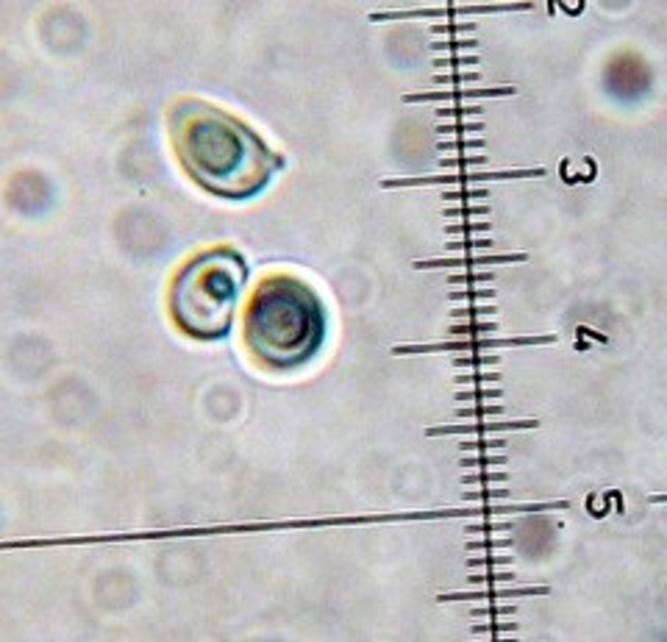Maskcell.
Masks as SVG:
<instances>
[{
    "instance_id": "cell-37",
    "label": "cell",
    "mask_w": 667,
    "mask_h": 642,
    "mask_svg": "<svg viewBox=\"0 0 667 642\" xmlns=\"http://www.w3.org/2000/svg\"><path fill=\"white\" fill-rule=\"evenodd\" d=\"M470 584H514V570H506V573H481V576H470Z\"/></svg>"
},
{
    "instance_id": "cell-22",
    "label": "cell",
    "mask_w": 667,
    "mask_h": 642,
    "mask_svg": "<svg viewBox=\"0 0 667 642\" xmlns=\"http://www.w3.org/2000/svg\"><path fill=\"white\" fill-rule=\"evenodd\" d=\"M489 190H445L443 201L445 204H470V201H486Z\"/></svg>"
},
{
    "instance_id": "cell-13",
    "label": "cell",
    "mask_w": 667,
    "mask_h": 642,
    "mask_svg": "<svg viewBox=\"0 0 667 642\" xmlns=\"http://www.w3.org/2000/svg\"><path fill=\"white\" fill-rule=\"evenodd\" d=\"M453 337H495L498 334V323L489 320H478V323H456L450 326Z\"/></svg>"
},
{
    "instance_id": "cell-17",
    "label": "cell",
    "mask_w": 667,
    "mask_h": 642,
    "mask_svg": "<svg viewBox=\"0 0 667 642\" xmlns=\"http://www.w3.org/2000/svg\"><path fill=\"white\" fill-rule=\"evenodd\" d=\"M443 217H447V220H489V206L486 204H478V206H470V204H464V206H447L443 212Z\"/></svg>"
},
{
    "instance_id": "cell-35",
    "label": "cell",
    "mask_w": 667,
    "mask_h": 642,
    "mask_svg": "<svg viewBox=\"0 0 667 642\" xmlns=\"http://www.w3.org/2000/svg\"><path fill=\"white\" fill-rule=\"evenodd\" d=\"M484 109L481 106H440L437 117H481Z\"/></svg>"
},
{
    "instance_id": "cell-15",
    "label": "cell",
    "mask_w": 667,
    "mask_h": 642,
    "mask_svg": "<svg viewBox=\"0 0 667 642\" xmlns=\"http://www.w3.org/2000/svg\"><path fill=\"white\" fill-rule=\"evenodd\" d=\"M453 320H489L498 314V306L495 303H486V306H456L447 312Z\"/></svg>"
},
{
    "instance_id": "cell-23",
    "label": "cell",
    "mask_w": 667,
    "mask_h": 642,
    "mask_svg": "<svg viewBox=\"0 0 667 642\" xmlns=\"http://www.w3.org/2000/svg\"><path fill=\"white\" fill-rule=\"evenodd\" d=\"M509 461V456H461L459 459V464L464 467V470H473V467H478V470H492V467H503Z\"/></svg>"
},
{
    "instance_id": "cell-14",
    "label": "cell",
    "mask_w": 667,
    "mask_h": 642,
    "mask_svg": "<svg viewBox=\"0 0 667 642\" xmlns=\"http://www.w3.org/2000/svg\"><path fill=\"white\" fill-rule=\"evenodd\" d=\"M492 231V222L489 220H461V222H447L445 225V234L450 236H470V234H489Z\"/></svg>"
},
{
    "instance_id": "cell-27",
    "label": "cell",
    "mask_w": 667,
    "mask_h": 642,
    "mask_svg": "<svg viewBox=\"0 0 667 642\" xmlns=\"http://www.w3.org/2000/svg\"><path fill=\"white\" fill-rule=\"evenodd\" d=\"M481 61V56H437L434 59V64L440 67V70H467V67H473V64H478Z\"/></svg>"
},
{
    "instance_id": "cell-18",
    "label": "cell",
    "mask_w": 667,
    "mask_h": 642,
    "mask_svg": "<svg viewBox=\"0 0 667 642\" xmlns=\"http://www.w3.org/2000/svg\"><path fill=\"white\" fill-rule=\"evenodd\" d=\"M447 300H495V289L492 286H464V289H450Z\"/></svg>"
},
{
    "instance_id": "cell-36",
    "label": "cell",
    "mask_w": 667,
    "mask_h": 642,
    "mask_svg": "<svg viewBox=\"0 0 667 642\" xmlns=\"http://www.w3.org/2000/svg\"><path fill=\"white\" fill-rule=\"evenodd\" d=\"M503 498H509V489L503 487V489H489V487H484V489H470V492H464V500H503Z\"/></svg>"
},
{
    "instance_id": "cell-2",
    "label": "cell",
    "mask_w": 667,
    "mask_h": 642,
    "mask_svg": "<svg viewBox=\"0 0 667 642\" xmlns=\"http://www.w3.org/2000/svg\"><path fill=\"white\" fill-rule=\"evenodd\" d=\"M242 339L261 367L298 370L325 339V309L298 275H270L247 300Z\"/></svg>"
},
{
    "instance_id": "cell-28",
    "label": "cell",
    "mask_w": 667,
    "mask_h": 642,
    "mask_svg": "<svg viewBox=\"0 0 667 642\" xmlns=\"http://www.w3.org/2000/svg\"><path fill=\"white\" fill-rule=\"evenodd\" d=\"M514 559H512V553H503V556H495V553H489L486 551V556H473V559H467V567H506V565H512Z\"/></svg>"
},
{
    "instance_id": "cell-26",
    "label": "cell",
    "mask_w": 667,
    "mask_h": 642,
    "mask_svg": "<svg viewBox=\"0 0 667 642\" xmlns=\"http://www.w3.org/2000/svg\"><path fill=\"white\" fill-rule=\"evenodd\" d=\"M500 381V373L498 370H489V373H459L453 379V384H473V387H489V384H498Z\"/></svg>"
},
{
    "instance_id": "cell-32",
    "label": "cell",
    "mask_w": 667,
    "mask_h": 642,
    "mask_svg": "<svg viewBox=\"0 0 667 642\" xmlns=\"http://www.w3.org/2000/svg\"><path fill=\"white\" fill-rule=\"evenodd\" d=\"M461 450H503L506 448V439L495 436V439H464L459 442Z\"/></svg>"
},
{
    "instance_id": "cell-9",
    "label": "cell",
    "mask_w": 667,
    "mask_h": 642,
    "mask_svg": "<svg viewBox=\"0 0 667 642\" xmlns=\"http://www.w3.org/2000/svg\"><path fill=\"white\" fill-rule=\"evenodd\" d=\"M514 86H484V89H443V92H412L404 100L406 103H423V100H478V98H509L514 95Z\"/></svg>"
},
{
    "instance_id": "cell-11",
    "label": "cell",
    "mask_w": 667,
    "mask_h": 642,
    "mask_svg": "<svg viewBox=\"0 0 667 642\" xmlns=\"http://www.w3.org/2000/svg\"><path fill=\"white\" fill-rule=\"evenodd\" d=\"M495 273L492 270H478V273H453L445 281L450 286H492L495 284Z\"/></svg>"
},
{
    "instance_id": "cell-12",
    "label": "cell",
    "mask_w": 667,
    "mask_h": 642,
    "mask_svg": "<svg viewBox=\"0 0 667 642\" xmlns=\"http://www.w3.org/2000/svg\"><path fill=\"white\" fill-rule=\"evenodd\" d=\"M509 473L506 470H481V473H464L461 484L464 487H489V484H509Z\"/></svg>"
},
{
    "instance_id": "cell-5",
    "label": "cell",
    "mask_w": 667,
    "mask_h": 642,
    "mask_svg": "<svg viewBox=\"0 0 667 642\" xmlns=\"http://www.w3.org/2000/svg\"><path fill=\"white\" fill-rule=\"evenodd\" d=\"M526 253H498V256H453V259H420L415 270H470V267H492V264H523Z\"/></svg>"
},
{
    "instance_id": "cell-39",
    "label": "cell",
    "mask_w": 667,
    "mask_h": 642,
    "mask_svg": "<svg viewBox=\"0 0 667 642\" xmlns=\"http://www.w3.org/2000/svg\"><path fill=\"white\" fill-rule=\"evenodd\" d=\"M475 31V22H447V25H431V33H470Z\"/></svg>"
},
{
    "instance_id": "cell-8",
    "label": "cell",
    "mask_w": 667,
    "mask_h": 642,
    "mask_svg": "<svg viewBox=\"0 0 667 642\" xmlns=\"http://www.w3.org/2000/svg\"><path fill=\"white\" fill-rule=\"evenodd\" d=\"M551 590L548 587H517V590H478V593H443L437 595L440 604H456V601H481V604H489V601H514V598H531V595H548Z\"/></svg>"
},
{
    "instance_id": "cell-25",
    "label": "cell",
    "mask_w": 667,
    "mask_h": 642,
    "mask_svg": "<svg viewBox=\"0 0 667 642\" xmlns=\"http://www.w3.org/2000/svg\"><path fill=\"white\" fill-rule=\"evenodd\" d=\"M489 165V156H443L440 159V167H453V170H467V167H484Z\"/></svg>"
},
{
    "instance_id": "cell-4",
    "label": "cell",
    "mask_w": 667,
    "mask_h": 642,
    "mask_svg": "<svg viewBox=\"0 0 667 642\" xmlns=\"http://www.w3.org/2000/svg\"><path fill=\"white\" fill-rule=\"evenodd\" d=\"M545 176V167L528 170H489V173H450V176H423V178H384V190H406V187H437V184H484V181H506V178H531Z\"/></svg>"
},
{
    "instance_id": "cell-31",
    "label": "cell",
    "mask_w": 667,
    "mask_h": 642,
    "mask_svg": "<svg viewBox=\"0 0 667 642\" xmlns=\"http://www.w3.org/2000/svg\"><path fill=\"white\" fill-rule=\"evenodd\" d=\"M478 39H440L431 42V50H447V53H459V50H475Z\"/></svg>"
},
{
    "instance_id": "cell-30",
    "label": "cell",
    "mask_w": 667,
    "mask_h": 642,
    "mask_svg": "<svg viewBox=\"0 0 667 642\" xmlns=\"http://www.w3.org/2000/svg\"><path fill=\"white\" fill-rule=\"evenodd\" d=\"M512 634V632H517V623L514 620H506V623H498V618H489V623H484V626H473V634Z\"/></svg>"
},
{
    "instance_id": "cell-33",
    "label": "cell",
    "mask_w": 667,
    "mask_h": 642,
    "mask_svg": "<svg viewBox=\"0 0 667 642\" xmlns=\"http://www.w3.org/2000/svg\"><path fill=\"white\" fill-rule=\"evenodd\" d=\"M514 545V540L503 537V540H470L467 551H509Z\"/></svg>"
},
{
    "instance_id": "cell-34",
    "label": "cell",
    "mask_w": 667,
    "mask_h": 642,
    "mask_svg": "<svg viewBox=\"0 0 667 642\" xmlns=\"http://www.w3.org/2000/svg\"><path fill=\"white\" fill-rule=\"evenodd\" d=\"M517 612L514 604H503V606H475L470 609L473 618H512Z\"/></svg>"
},
{
    "instance_id": "cell-10",
    "label": "cell",
    "mask_w": 667,
    "mask_h": 642,
    "mask_svg": "<svg viewBox=\"0 0 667 642\" xmlns=\"http://www.w3.org/2000/svg\"><path fill=\"white\" fill-rule=\"evenodd\" d=\"M500 415H506V406L500 404H475V406H461L453 412L456 420H495Z\"/></svg>"
},
{
    "instance_id": "cell-24",
    "label": "cell",
    "mask_w": 667,
    "mask_h": 642,
    "mask_svg": "<svg viewBox=\"0 0 667 642\" xmlns=\"http://www.w3.org/2000/svg\"><path fill=\"white\" fill-rule=\"evenodd\" d=\"M486 125L484 123H440L437 125V134L443 137H470V134H481Z\"/></svg>"
},
{
    "instance_id": "cell-16",
    "label": "cell",
    "mask_w": 667,
    "mask_h": 642,
    "mask_svg": "<svg viewBox=\"0 0 667 642\" xmlns=\"http://www.w3.org/2000/svg\"><path fill=\"white\" fill-rule=\"evenodd\" d=\"M486 139H470V137H459V139H443L437 148L443 153H467V151H486Z\"/></svg>"
},
{
    "instance_id": "cell-19",
    "label": "cell",
    "mask_w": 667,
    "mask_h": 642,
    "mask_svg": "<svg viewBox=\"0 0 667 642\" xmlns=\"http://www.w3.org/2000/svg\"><path fill=\"white\" fill-rule=\"evenodd\" d=\"M500 365L498 353H467V356H453V367L464 370V367H495Z\"/></svg>"
},
{
    "instance_id": "cell-29",
    "label": "cell",
    "mask_w": 667,
    "mask_h": 642,
    "mask_svg": "<svg viewBox=\"0 0 667 642\" xmlns=\"http://www.w3.org/2000/svg\"><path fill=\"white\" fill-rule=\"evenodd\" d=\"M447 250H492V236H484V239H453V242H447L445 245Z\"/></svg>"
},
{
    "instance_id": "cell-3",
    "label": "cell",
    "mask_w": 667,
    "mask_h": 642,
    "mask_svg": "<svg viewBox=\"0 0 667 642\" xmlns=\"http://www.w3.org/2000/svg\"><path fill=\"white\" fill-rule=\"evenodd\" d=\"M247 264L233 247L195 253L170 284V314L176 326L201 342L222 339L231 331Z\"/></svg>"
},
{
    "instance_id": "cell-1",
    "label": "cell",
    "mask_w": 667,
    "mask_h": 642,
    "mask_svg": "<svg viewBox=\"0 0 667 642\" xmlns=\"http://www.w3.org/2000/svg\"><path fill=\"white\" fill-rule=\"evenodd\" d=\"M173 142L198 187L233 201L261 192L273 170L284 165L245 123L198 103H187L176 114Z\"/></svg>"
},
{
    "instance_id": "cell-6",
    "label": "cell",
    "mask_w": 667,
    "mask_h": 642,
    "mask_svg": "<svg viewBox=\"0 0 667 642\" xmlns=\"http://www.w3.org/2000/svg\"><path fill=\"white\" fill-rule=\"evenodd\" d=\"M539 420H478L464 426H431L426 436H445V434H500V431H528L537 428Z\"/></svg>"
},
{
    "instance_id": "cell-38",
    "label": "cell",
    "mask_w": 667,
    "mask_h": 642,
    "mask_svg": "<svg viewBox=\"0 0 667 642\" xmlns=\"http://www.w3.org/2000/svg\"><path fill=\"white\" fill-rule=\"evenodd\" d=\"M509 528H512V523H489V526L486 523H473V526H464L467 534H486V537L495 534V531H509Z\"/></svg>"
},
{
    "instance_id": "cell-21",
    "label": "cell",
    "mask_w": 667,
    "mask_h": 642,
    "mask_svg": "<svg viewBox=\"0 0 667 642\" xmlns=\"http://www.w3.org/2000/svg\"><path fill=\"white\" fill-rule=\"evenodd\" d=\"M503 395V390H456V401L459 404H489L498 401Z\"/></svg>"
},
{
    "instance_id": "cell-7",
    "label": "cell",
    "mask_w": 667,
    "mask_h": 642,
    "mask_svg": "<svg viewBox=\"0 0 667 642\" xmlns=\"http://www.w3.org/2000/svg\"><path fill=\"white\" fill-rule=\"evenodd\" d=\"M526 6H447V8H423V11H373L370 20H417V17H453V14H484V11H509Z\"/></svg>"
},
{
    "instance_id": "cell-20",
    "label": "cell",
    "mask_w": 667,
    "mask_h": 642,
    "mask_svg": "<svg viewBox=\"0 0 667 642\" xmlns=\"http://www.w3.org/2000/svg\"><path fill=\"white\" fill-rule=\"evenodd\" d=\"M484 75L481 72H475V70H456V72H440V75H434L431 81H434V86H453V84H478Z\"/></svg>"
}]
</instances>
